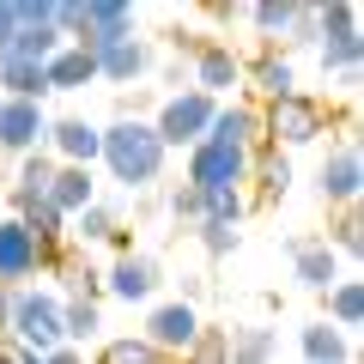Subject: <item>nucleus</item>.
Returning <instances> with one entry per match:
<instances>
[{
  "instance_id": "nucleus-20",
  "label": "nucleus",
  "mask_w": 364,
  "mask_h": 364,
  "mask_svg": "<svg viewBox=\"0 0 364 364\" xmlns=\"http://www.w3.org/2000/svg\"><path fill=\"white\" fill-rule=\"evenodd\" d=\"M298 352H304V364H352V334H340L334 322H304L298 328Z\"/></svg>"
},
{
  "instance_id": "nucleus-12",
  "label": "nucleus",
  "mask_w": 364,
  "mask_h": 364,
  "mask_svg": "<svg viewBox=\"0 0 364 364\" xmlns=\"http://www.w3.org/2000/svg\"><path fill=\"white\" fill-rule=\"evenodd\" d=\"M286 255H291V279H298L304 291H328V286H340V255L328 249V237H291Z\"/></svg>"
},
{
  "instance_id": "nucleus-17",
  "label": "nucleus",
  "mask_w": 364,
  "mask_h": 364,
  "mask_svg": "<svg viewBox=\"0 0 364 364\" xmlns=\"http://www.w3.org/2000/svg\"><path fill=\"white\" fill-rule=\"evenodd\" d=\"M243 79L255 85L261 104H279V97H291V91H298V67H291V55H279V49L243 61Z\"/></svg>"
},
{
  "instance_id": "nucleus-36",
  "label": "nucleus",
  "mask_w": 364,
  "mask_h": 364,
  "mask_svg": "<svg viewBox=\"0 0 364 364\" xmlns=\"http://www.w3.org/2000/svg\"><path fill=\"white\" fill-rule=\"evenodd\" d=\"M195 237H200V249L219 261V255H231V249H237V237H243V231H237V225H219V219H200Z\"/></svg>"
},
{
  "instance_id": "nucleus-40",
  "label": "nucleus",
  "mask_w": 364,
  "mask_h": 364,
  "mask_svg": "<svg viewBox=\"0 0 364 364\" xmlns=\"http://www.w3.org/2000/svg\"><path fill=\"white\" fill-rule=\"evenodd\" d=\"M13 31H18V13H13V0H0V49L13 43Z\"/></svg>"
},
{
  "instance_id": "nucleus-3",
  "label": "nucleus",
  "mask_w": 364,
  "mask_h": 364,
  "mask_svg": "<svg viewBox=\"0 0 364 364\" xmlns=\"http://www.w3.org/2000/svg\"><path fill=\"white\" fill-rule=\"evenodd\" d=\"M328 122H334V109L322 104V97H310V91H291V97H279V104H261V146H310L328 134Z\"/></svg>"
},
{
  "instance_id": "nucleus-23",
  "label": "nucleus",
  "mask_w": 364,
  "mask_h": 364,
  "mask_svg": "<svg viewBox=\"0 0 364 364\" xmlns=\"http://www.w3.org/2000/svg\"><path fill=\"white\" fill-rule=\"evenodd\" d=\"M49 273H61L67 298H79V304H97V291H104V267H91L85 249H61Z\"/></svg>"
},
{
  "instance_id": "nucleus-18",
  "label": "nucleus",
  "mask_w": 364,
  "mask_h": 364,
  "mask_svg": "<svg viewBox=\"0 0 364 364\" xmlns=\"http://www.w3.org/2000/svg\"><path fill=\"white\" fill-rule=\"evenodd\" d=\"M43 79H49V97H55V91H85V85H97V55L61 43V49L43 61Z\"/></svg>"
},
{
  "instance_id": "nucleus-34",
  "label": "nucleus",
  "mask_w": 364,
  "mask_h": 364,
  "mask_svg": "<svg viewBox=\"0 0 364 364\" xmlns=\"http://www.w3.org/2000/svg\"><path fill=\"white\" fill-rule=\"evenodd\" d=\"M249 25L267 37V49H273V37H286L291 31V0H261V6H249Z\"/></svg>"
},
{
  "instance_id": "nucleus-39",
  "label": "nucleus",
  "mask_w": 364,
  "mask_h": 364,
  "mask_svg": "<svg viewBox=\"0 0 364 364\" xmlns=\"http://www.w3.org/2000/svg\"><path fill=\"white\" fill-rule=\"evenodd\" d=\"M286 43H291V49H310V43H316V6H298V0H291V31H286Z\"/></svg>"
},
{
  "instance_id": "nucleus-4",
  "label": "nucleus",
  "mask_w": 364,
  "mask_h": 364,
  "mask_svg": "<svg viewBox=\"0 0 364 364\" xmlns=\"http://www.w3.org/2000/svg\"><path fill=\"white\" fill-rule=\"evenodd\" d=\"M213 97H200V91H170L164 104H158L152 116V134L164 140V152H182V146H200L213 128Z\"/></svg>"
},
{
  "instance_id": "nucleus-32",
  "label": "nucleus",
  "mask_w": 364,
  "mask_h": 364,
  "mask_svg": "<svg viewBox=\"0 0 364 364\" xmlns=\"http://www.w3.org/2000/svg\"><path fill=\"white\" fill-rule=\"evenodd\" d=\"M200 213L219 225H243L255 207H249V188H213V195H200Z\"/></svg>"
},
{
  "instance_id": "nucleus-6",
  "label": "nucleus",
  "mask_w": 364,
  "mask_h": 364,
  "mask_svg": "<svg viewBox=\"0 0 364 364\" xmlns=\"http://www.w3.org/2000/svg\"><path fill=\"white\" fill-rule=\"evenodd\" d=\"M243 182H249V152L219 146V140L188 146V188H195V195H213V188H243Z\"/></svg>"
},
{
  "instance_id": "nucleus-28",
  "label": "nucleus",
  "mask_w": 364,
  "mask_h": 364,
  "mask_svg": "<svg viewBox=\"0 0 364 364\" xmlns=\"http://www.w3.org/2000/svg\"><path fill=\"white\" fill-rule=\"evenodd\" d=\"M316 61H322V73H334V79H358L364 37H328V43H316Z\"/></svg>"
},
{
  "instance_id": "nucleus-21",
  "label": "nucleus",
  "mask_w": 364,
  "mask_h": 364,
  "mask_svg": "<svg viewBox=\"0 0 364 364\" xmlns=\"http://www.w3.org/2000/svg\"><path fill=\"white\" fill-rule=\"evenodd\" d=\"M249 176L261 182V195L249 200V207H267V200H286V188H291V158L279 152V146H255V152H249Z\"/></svg>"
},
{
  "instance_id": "nucleus-35",
  "label": "nucleus",
  "mask_w": 364,
  "mask_h": 364,
  "mask_svg": "<svg viewBox=\"0 0 364 364\" xmlns=\"http://www.w3.org/2000/svg\"><path fill=\"white\" fill-rule=\"evenodd\" d=\"M328 249H334V255H358V249H364V219H358V207L340 213V225H334V237H328Z\"/></svg>"
},
{
  "instance_id": "nucleus-29",
  "label": "nucleus",
  "mask_w": 364,
  "mask_h": 364,
  "mask_svg": "<svg viewBox=\"0 0 364 364\" xmlns=\"http://www.w3.org/2000/svg\"><path fill=\"white\" fill-rule=\"evenodd\" d=\"M116 231H122V225H116V213H109L104 200H91L85 213H73V219H67V237H73L79 249H85V243H109Z\"/></svg>"
},
{
  "instance_id": "nucleus-19",
  "label": "nucleus",
  "mask_w": 364,
  "mask_h": 364,
  "mask_svg": "<svg viewBox=\"0 0 364 364\" xmlns=\"http://www.w3.org/2000/svg\"><path fill=\"white\" fill-rule=\"evenodd\" d=\"M49 200L61 219H73V213H85L91 200H97V176L91 170H79V164H55V182H49Z\"/></svg>"
},
{
  "instance_id": "nucleus-10",
  "label": "nucleus",
  "mask_w": 364,
  "mask_h": 364,
  "mask_svg": "<svg viewBox=\"0 0 364 364\" xmlns=\"http://www.w3.org/2000/svg\"><path fill=\"white\" fill-rule=\"evenodd\" d=\"M49 109L43 104H13V97H0V152H13V158H25V152H43L49 146Z\"/></svg>"
},
{
  "instance_id": "nucleus-11",
  "label": "nucleus",
  "mask_w": 364,
  "mask_h": 364,
  "mask_svg": "<svg viewBox=\"0 0 364 364\" xmlns=\"http://www.w3.org/2000/svg\"><path fill=\"white\" fill-rule=\"evenodd\" d=\"M322 200L328 207H358V188H364V158H358V140H340L334 152L322 158Z\"/></svg>"
},
{
  "instance_id": "nucleus-7",
  "label": "nucleus",
  "mask_w": 364,
  "mask_h": 364,
  "mask_svg": "<svg viewBox=\"0 0 364 364\" xmlns=\"http://www.w3.org/2000/svg\"><path fill=\"white\" fill-rule=\"evenodd\" d=\"M49 267H55V255H49V249H37V237L6 213V219H0V286L18 291V286H31V279L49 273Z\"/></svg>"
},
{
  "instance_id": "nucleus-33",
  "label": "nucleus",
  "mask_w": 364,
  "mask_h": 364,
  "mask_svg": "<svg viewBox=\"0 0 364 364\" xmlns=\"http://www.w3.org/2000/svg\"><path fill=\"white\" fill-rule=\"evenodd\" d=\"M358 6L352 0H334V6H316V43H328V37H358Z\"/></svg>"
},
{
  "instance_id": "nucleus-30",
  "label": "nucleus",
  "mask_w": 364,
  "mask_h": 364,
  "mask_svg": "<svg viewBox=\"0 0 364 364\" xmlns=\"http://www.w3.org/2000/svg\"><path fill=\"white\" fill-rule=\"evenodd\" d=\"M91 364H170V358L158 346H146L140 334H116V340L97 346V358H91Z\"/></svg>"
},
{
  "instance_id": "nucleus-24",
  "label": "nucleus",
  "mask_w": 364,
  "mask_h": 364,
  "mask_svg": "<svg viewBox=\"0 0 364 364\" xmlns=\"http://www.w3.org/2000/svg\"><path fill=\"white\" fill-rule=\"evenodd\" d=\"M279 334L273 328H225V364H273Z\"/></svg>"
},
{
  "instance_id": "nucleus-5",
  "label": "nucleus",
  "mask_w": 364,
  "mask_h": 364,
  "mask_svg": "<svg viewBox=\"0 0 364 364\" xmlns=\"http://www.w3.org/2000/svg\"><path fill=\"white\" fill-rule=\"evenodd\" d=\"M200 328H207V322H200V310H195V304L170 298V304H152V310H146V328H140V340H146V346H158L170 364H176L182 352H188V346L200 340Z\"/></svg>"
},
{
  "instance_id": "nucleus-22",
  "label": "nucleus",
  "mask_w": 364,
  "mask_h": 364,
  "mask_svg": "<svg viewBox=\"0 0 364 364\" xmlns=\"http://www.w3.org/2000/svg\"><path fill=\"white\" fill-rule=\"evenodd\" d=\"M13 219L37 237V249H49V255H61V249H67V219L49 207V200H13Z\"/></svg>"
},
{
  "instance_id": "nucleus-31",
  "label": "nucleus",
  "mask_w": 364,
  "mask_h": 364,
  "mask_svg": "<svg viewBox=\"0 0 364 364\" xmlns=\"http://www.w3.org/2000/svg\"><path fill=\"white\" fill-rule=\"evenodd\" d=\"M97 328H104V316H97V304L61 298V340H67V346H85V340H97Z\"/></svg>"
},
{
  "instance_id": "nucleus-16",
  "label": "nucleus",
  "mask_w": 364,
  "mask_h": 364,
  "mask_svg": "<svg viewBox=\"0 0 364 364\" xmlns=\"http://www.w3.org/2000/svg\"><path fill=\"white\" fill-rule=\"evenodd\" d=\"M152 73V43L146 37H122V43H109V49H97V79L104 85H134V79H146Z\"/></svg>"
},
{
  "instance_id": "nucleus-15",
  "label": "nucleus",
  "mask_w": 364,
  "mask_h": 364,
  "mask_svg": "<svg viewBox=\"0 0 364 364\" xmlns=\"http://www.w3.org/2000/svg\"><path fill=\"white\" fill-rule=\"evenodd\" d=\"M207 140L237 146V152H255V146H261V104H249V97H225V104L213 109Z\"/></svg>"
},
{
  "instance_id": "nucleus-27",
  "label": "nucleus",
  "mask_w": 364,
  "mask_h": 364,
  "mask_svg": "<svg viewBox=\"0 0 364 364\" xmlns=\"http://www.w3.org/2000/svg\"><path fill=\"white\" fill-rule=\"evenodd\" d=\"M322 304H328L322 322H334L340 334L364 322V286H358V279H340V286H328V291H322Z\"/></svg>"
},
{
  "instance_id": "nucleus-8",
  "label": "nucleus",
  "mask_w": 364,
  "mask_h": 364,
  "mask_svg": "<svg viewBox=\"0 0 364 364\" xmlns=\"http://www.w3.org/2000/svg\"><path fill=\"white\" fill-rule=\"evenodd\" d=\"M237 85H243V55H237L231 43H200L195 61H188V91H200V97L225 104Z\"/></svg>"
},
{
  "instance_id": "nucleus-42",
  "label": "nucleus",
  "mask_w": 364,
  "mask_h": 364,
  "mask_svg": "<svg viewBox=\"0 0 364 364\" xmlns=\"http://www.w3.org/2000/svg\"><path fill=\"white\" fill-rule=\"evenodd\" d=\"M43 364H85V352H79V346H55Z\"/></svg>"
},
{
  "instance_id": "nucleus-26",
  "label": "nucleus",
  "mask_w": 364,
  "mask_h": 364,
  "mask_svg": "<svg viewBox=\"0 0 364 364\" xmlns=\"http://www.w3.org/2000/svg\"><path fill=\"white\" fill-rule=\"evenodd\" d=\"M49 182H55V158L49 152H25L18 170H13V200H43Z\"/></svg>"
},
{
  "instance_id": "nucleus-37",
  "label": "nucleus",
  "mask_w": 364,
  "mask_h": 364,
  "mask_svg": "<svg viewBox=\"0 0 364 364\" xmlns=\"http://www.w3.org/2000/svg\"><path fill=\"white\" fill-rule=\"evenodd\" d=\"M176 364H225V328H200V340Z\"/></svg>"
},
{
  "instance_id": "nucleus-41",
  "label": "nucleus",
  "mask_w": 364,
  "mask_h": 364,
  "mask_svg": "<svg viewBox=\"0 0 364 364\" xmlns=\"http://www.w3.org/2000/svg\"><path fill=\"white\" fill-rule=\"evenodd\" d=\"M0 364H43L37 352H25V346H0Z\"/></svg>"
},
{
  "instance_id": "nucleus-1",
  "label": "nucleus",
  "mask_w": 364,
  "mask_h": 364,
  "mask_svg": "<svg viewBox=\"0 0 364 364\" xmlns=\"http://www.w3.org/2000/svg\"><path fill=\"white\" fill-rule=\"evenodd\" d=\"M164 140L152 134V122L140 116H116L109 128H97V164L109 170V182L116 188H128V195H140V188H152L158 176H164Z\"/></svg>"
},
{
  "instance_id": "nucleus-2",
  "label": "nucleus",
  "mask_w": 364,
  "mask_h": 364,
  "mask_svg": "<svg viewBox=\"0 0 364 364\" xmlns=\"http://www.w3.org/2000/svg\"><path fill=\"white\" fill-rule=\"evenodd\" d=\"M6 334H13V346L37 352V358H49L55 346H67V340H61V291L18 286L13 291V310H6Z\"/></svg>"
},
{
  "instance_id": "nucleus-25",
  "label": "nucleus",
  "mask_w": 364,
  "mask_h": 364,
  "mask_svg": "<svg viewBox=\"0 0 364 364\" xmlns=\"http://www.w3.org/2000/svg\"><path fill=\"white\" fill-rule=\"evenodd\" d=\"M55 49H61V31H55L49 18H31V25L13 31V43H6L0 55H13V61H37V67H43Z\"/></svg>"
},
{
  "instance_id": "nucleus-9",
  "label": "nucleus",
  "mask_w": 364,
  "mask_h": 364,
  "mask_svg": "<svg viewBox=\"0 0 364 364\" xmlns=\"http://www.w3.org/2000/svg\"><path fill=\"white\" fill-rule=\"evenodd\" d=\"M122 37H134V6H122V0H85V6H79L73 49L97 55V49H109V43H122Z\"/></svg>"
},
{
  "instance_id": "nucleus-43",
  "label": "nucleus",
  "mask_w": 364,
  "mask_h": 364,
  "mask_svg": "<svg viewBox=\"0 0 364 364\" xmlns=\"http://www.w3.org/2000/svg\"><path fill=\"white\" fill-rule=\"evenodd\" d=\"M6 310H13V291L0 286V334H6Z\"/></svg>"
},
{
  "instance_id": "nucleus-14",
  "label": "nucleus",
  "mask_w": 364,
  "mask_h": 364,
  "mask_svg": "<svg viewBox=\"0 0 364 364\" xmlns=\"http://www.w3.org/2000/svg\"><path fill=\"white\" fill-rule=\"evenodd\" d=\"M104 291L116 304H152V291H158V261L152 255H116L109 261V273H104Z\"/></svg>"
},
{
  "instance_id": "nucleus-38",
  "label": "nucleus",
  "mask_w": 364,
  "mask_h": 364,
  "mask_svg": "<svg viewBox=\"0 0 364 364\" xmlns=\"http://www.w3.org/2000/svg\"><path fill=\"white\" fill-rule=\"evenodd\" d=\"M170 219H176V225H200V219H207V213H200V195L188 188V182L170 188Z\"/></svg>"
},
{
  "instance_id": "nucleus-13",
  "label": "nucleus",
  "mask_w": 364,
  "mask_h": 364,
  "mask_svg": "<svg viewBox=\"0 0 364 364\" xmlns=\"http://www.w3.org/2000/svg\"><path fill=\"white\" fill-rule=\"evenodd\" d=\"M43 152H49L55 164L91 170V164H97V122H85V116H55V122H49V146H43Z\"/></svg>"
}]
</instances>
